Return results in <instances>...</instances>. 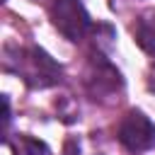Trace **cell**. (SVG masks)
<instances>
[{
    "label": "cell",
    "instance_id": "obj_1",
    "mask_svg": "<svg viewBox=\"0 0 155 155\" xmlns=\"http://www.w3.org/2000/svg\"><path fill=\"white\" fill-rule=\"evenodd\" d=\"M2 65L7 73L22 78L29 90H48L63 80V68L41 46L34 44H5Z\"/></svg>",
    "mask_w": 155,
    "mask_h": 155
},
{
    "label": "cell",
    "instance_id": "obj_2",
    "mask_svg": "<svg viewBox=\"0 0 155 155\" xmlns=\"http://www.w3.org/2000/svg\"><path fill=\"white\" fill-rule=\"evenodd\" d=\"M82 85L92 99L104 102V99H114L124 90V78H121L119 68L107 58L104 51H92L87 68H85Z\"/></svg>",
    "mask_w": 155,
    "mask_h": 155
},
{
    "label": "cell",
    "instance_id": "obj_3",
    "mask_svg": "<svg viewBox=\"0 0 155 155\" xmlns=\"http://www.w3.org/2000/svg\"><path fill=\"white\" fill-rule=\"evenodd\" d=\"M51 24L68 39V41H82L90 39L94 31V24L80 0H56L48 7Z\"/></svg>",
    "mask_w": 155,
    "mask_h": 155
},
{
    "label": "cell",
    "instance_id": "obj_4",
    "mask_svg": "<svg viewBox=\"0 0 155 155\" xmlns=\"http://www.w3.org/2000/svg\"><path fill=\"white\" fill-rule=\"evenodd\" d=\"M116 140L128 153H145L155 145V124L140 109H131L121 116L116 126Z\"/></svg>",
    "mask_w": 155,
    "mask_h": 155
},
{
    "label": "cell",
    "instance_id": "obj_5",
    "mask_svg": "<svg viewBox=\"0 0 155 155\" xmlns=\"http://www.w3.org/2000/svg\"><path fill=\"white\" fill-rule=\"evenodd\" d=\"M133 39L145 53L155 56V10H148L138 17L133 27Z\"/></svg>",
    "mask_w": 155,
    "mask_h": 155
},
{
    "label": "cell",
    "instance_id": "obj_6",
    "mask_svg": "<svg viewBox=\"0 0 155 155\" xmlns=\"http://www.w3.org/2000/svg\"><path fill=\"white\" fill-rule=\"evenodd\" d=\"M12 148V155H53L44 140H36L27 133H17L12 140H7Z\"/></svg>",
    "mask_w": 155,
    "mask_h": 155
},
{
    "label": "cell",
    "instance_id": "obj_7",
    "mask_svg": "<svg viewBox=\"0 0 155 155\" xmlns=\"http://www.w3.org/2000/svg\"><path fill=\"white\" fill-rule=\"evenodd\" d=\"M63 155H80V145L75 140H68L65 148H63Z\"/></svg>",
    "mask_w": 155,
    "mask_h": 155
},
{
    "label": "cell",
    "instance_id": "obj_8",
    "mask_svg": "<svg viewBox=\"0 0 155 155\" xmlns=\"http://www.w3.org/2000/svg\"><path fill=\"white\" fill-rule=\"evenodd\" d=\"M31 2H36V5H46V7H51L56 0H31Z\"/></svg>",
    "mask_w": 155,
    "mask_h": 155
}]
</instances>
